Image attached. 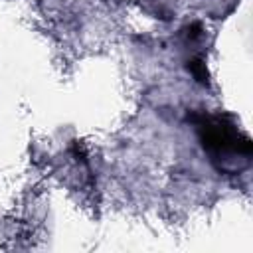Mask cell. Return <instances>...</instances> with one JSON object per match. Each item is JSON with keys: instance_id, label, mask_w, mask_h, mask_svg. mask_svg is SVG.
Wrapping results in <instances>:
<instances>
[{"instance_id": "7a4b0ae2", "label": "cell", "mask_w": 253, "mask_h": 253, "mask_svg": "<svg viewBox=\"0 0 253 253\" xmlns=\"http://www.w3.org/2000/svg\"><path fill=\"white\" fill-rule=\"evenodd\" d=\"M188 69H190V73H192L198 81H202V83H206V81H208L206 63H204L202 59H194V61H190V63H188Z\"/></svg>"}, {"instance_id": "6da1fadb", "label": "cell", "mask_w": 253, "mask_h": 253, "mask_svg": "<svg viewBox=\"0 0 253 253\" xmlns=\"http://www.w3.org/2000/svg\"><path fill=\"white\" fill-rule=\"evenodd\" d=\"M196 126L204 150L219 170L237 172L249 162L253 142L247 134H241L227 117L204 115L196 119Z\"/></svg>"}]
</instances>
